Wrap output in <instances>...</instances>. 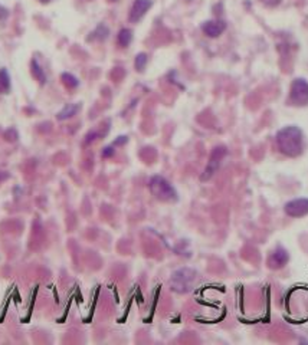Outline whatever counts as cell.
<instances>
[{"mask_svg":"<svg viewBox=\"0 0 308 345\" xmlns=\"http://www.w3.org/2000/svg\"><path fill=\"white\" fill-rule=\"evenodd\" d=\"M278 150L286 157H298L304 151V134L296 125H288L276 132Z\"/></svg>","mask_w":308,"mask_h":345,"instance_id":"6da1fadb","label":"cell"},{"mask_svg":"<svg viewBox=\"0 0 308 345\" xmlns=\"http://www.w3.org/2000/svg\"><path fill=\"white\" fill-rule=\"evenodd\" d=\"M148 189L154 197L160 202H178V191L173 187V184L163 176H153L148 181Z\"/></svg>","mask_w":308,"mask_h":345,"instance_id":"7a4b0ae2","label":"cell"},{"mask_svg":"<svg viewBox=\"0 0 308 345\" xmlns=\"http://www.w3.org/2000/svg\"><path fill=\"white\" fill-rule=\"evenodd\" d=\"M198 279V272L192 268H180L170 278V288L176 294H188L193 289Z\"/></svg>","mask_w":308,"mask_h":345,"instance_id":"3957f363","label":"cell"},{"mask_svg":"<svg viewBox=\"0 0 308 345\" xmlns=\"http://www.w3.org/2000/svg\"><path fill=\"white\" fill-rule=\"evenodd\" d=\"M290 104L294 107L308 105V82L302 78H296L290 88Z\"/></svg>","mask_w":308,"mask_h":345,"instance_id":"277c9868","label":"cell"},{"mask_svg":"<svg viewBox=\"0 0 308 345\" xmlns=\"http://www.w3.org/2000/svg\"><path fill=\"white\" fill-rule=\"evenodd\" d=\"M226 154H228V148L225 145H218L214 147L212 154H210V158H209V163L204 168L203 174L200 176L202 181H208L214 177V174L219 170V167L222 164V160L225 158Z\"/></svg>","mask_w":308,"mask_h":345,"instance_id":"5b68a950","label":"cell"},{"mask_svg":"<svg viewBox=\"0 0 308 345\" xmlns=\"http://www.w3.org/2000/svg\"><path fill=\"white\" fill-rule=\"evenodd\" d=\"M284 210L286 216H290V217H294V219L304 217L308 214V199L307 197H300V199L290 200L284 206Z\"/></svg>","mask_w":308,"mask_h":345,"instance_id":"8992f818","label":"cell"},{"mask_svg":"<svg viewBox=\"0 0 308 345\" xmlns=\"http://www.w3.org/2000/svg\"><path fill=\"white\" fill-rule=\"evenodd\" d=\"M288 261H290V253H288V250L285 249L284 246H276V248L270 253L268 262L266 263H268V266H270L271 269L276 271V269L284 268L285 265L288 263Z\"/></svg>","mask_w":308,"mask_h":345,"instance_id":"52a82bcc","label":"cell"},{"mask_svg":"<svg viewBox=\"0 0 308 345\" xmlns=\"http://www.w3.org/2000/svg\"><path fill=\"white\" fill-rule=\"evenodd\" d=\"M152 6H153L152 0H134V3H132L130 9V14H128V20L131 23L140 22Z\"/></svg>","mask_w":308,"mask_h":345,"instance_id":"ba28073f","label":"cell"},{"mask_svg":"<svg viewBox=\"0 0 308 345\" xmlns=\"http://www.w3.org/2000/svg\"><path fill=\"white\" fill-rule=\"evenodd\" d=\"M202 30L208 37H219L226 30V22L222 19L206 20L202 24Z\"/></svg>","mask_w":308,"mask_h":345,"instance_id":"9c48e42d","label":"cell"},{"mask_svg":"<svg viewBox=\"0 0 308 345\" xmlns=\"http://www.w3.org/2000/svg\"><path fill=\"white\" fill-rule=\"evenodd\" d=\"M80 109H81V104H68V105L64 107L62 111L58 112L56 117H58L60 121H65V119L72 118L74 115H76V112H78Z\"/></svg>","mask_w":308,"mask_h":345,"instance_id":"30bf717a","label":"cell"},{"mask_svg":"<svg viewBox=\"0 0 308 345\" xmlns=\"http://www.w3.org/2000/svg\"><path fill=\"white\" fill-rule=\"evenodd\" d=\"M117 40H118V45L121 48H127L131 43V40H132V30H131V29H127V27L121 29L118 32Z\"/></svg>","mask_w":308,"mask_h":345,"instance_id":"8fae6325","label":"cell"},{"mask_svg":"<svg viewBox=\"0 0 308 345\" xmlns=\"http://www.w3.org/2000/svg\"><path fill=\"white\" fill-rule=\"evenodd\" d=\"M108 33H110V30H108L107 26H106V24H100L94 32L91 33V36L88 37V40H95V39L104 40V39H107L108 37Z\"/></svg>","mask_w":308,"mask_h":345,"instance_id":"7c38bea8","label":"cell"},{"mask_svg":"<svg viewBox=\"0 0 308 345\" xmlns=\"http://www.w3.org/2000/svg\"><path fill=\"white\" fill-rule=\"evenodd\" d=\"M0 91L4 94H8L10 91V76L4 68L0 69Z\"/></svg>","mask_w":308,"mask_h":345,"instance_id":"4fadbf2b","label":"cell"},{"mask_svg":"<svg viewBox=\"0 0 308 345\" xmlns=\"http://www.w3.org/2000/svg\"><path fill=\"white\" fill-rule=\"evenodd\" d=\"M30 68H32V73H34V76H35L36 79L39 81V83H40V85H44V83L46 82V76H45V72H44V69L39 66V63H38L35 59L32 60V63H30Z\"/></svg>","mask_w":308,"mask_h":345,"instance_id":"5bb4252c","label":"cell"},{"mask_svg":"<svg viewBox=\"0 0 308 345\" xmlns=\"http://www.w3.org/2000/svg\"><path fill=\"white\" fill-rule=\"evenodd\" d=\"M60 79H62V82H64V85H65L66 88H70V89H74V88H76V86L80 85V81H78V78H76V76H74L72 73H68V72L62 73Z\"/></svg>","mask_w":308,"mask_h":345,"instance_id":"9a60e30c","label":"cell"},{"mask_svg":"<svg viewBox=\"0 0 308 345\" xmlns=\"http://www.w3.org/2000/svg\"><path fill=\"white\" fill-rule=\"evenodd\" d=\"M147 62H148V56H147V53L142 52V53H138V55L136 56L134 66H136V69H137L138 72H142L144 71V68H146V65H147Z\"/></svg>","mask_w":308,"mask_h":345,"instance_id":"2e32d148","label":"cell"},{"mask_svg":"<svg viewBox=\"0 0 308 345\" xmlns=\"http://www.w3.org/2000/svg\"><path fill=\"white\" fill-rule=\"evenodd\" d=\"M114 153H116V150H114V147H106L104 148V151H102V157L104 158H108V157H112L114 155Z\"/></svg>","mask_w":308,"mask_h":345,"instance_id":"e0dca14e","label":"cell"},{"mask_svg":"<svg viewBox=\"0 0 308 345\" xmlns=\"http://www.w3.org/2000/svg\"><path fill=\"white\" fill-rule=\"evenodd\" d=\"M8 16H9V10L6 7H3V6H0V22L8 19Z\"/></svg>","mask_w":308,"mask_h":345,"instance_id":"ac0fdd59","label":"cell"},{"mask_svg":"<svg viewBox=\"0 0 308 345\" xmlns=\"http://www.w3.org/2000/svg\"><path fill=\"white\" fill-rule=\"evenodd\" d=\"M262 3L265 4V6H270V7H274V6H276V4H280V1L281 0H261Z\"/></svg>","mask_w":308,"mask_h":345,"instance_id":"d6986e66","label":"cell"},{"mask_svg":"<svg viewBox=\"0 0 308 345\" xmlns=\"http://www.w3.org/2000/svg\"><path fill=\"white\" fill-rule=\"evenodd\" d=\"M127 143V137H118L117 141H114V145H121V144Z\"/></svg>","mask_w":308,"mask_h":345,"instance_id":"ffe728a7","label":"cell"},{"mask_svg":"<svg viewBox=\"0 0 308 345\" xmlns=\"http://www.w3.org/2000/svg\"><path fill=\"white\" fill-rule=\"evenodd\" d=\"M39 1H40V3H49L50 0H39Z\"/></svg>","mask_w":308,"mask_h":345,"instance_id":"44dd1931","label":"cell"}]
</instances>
